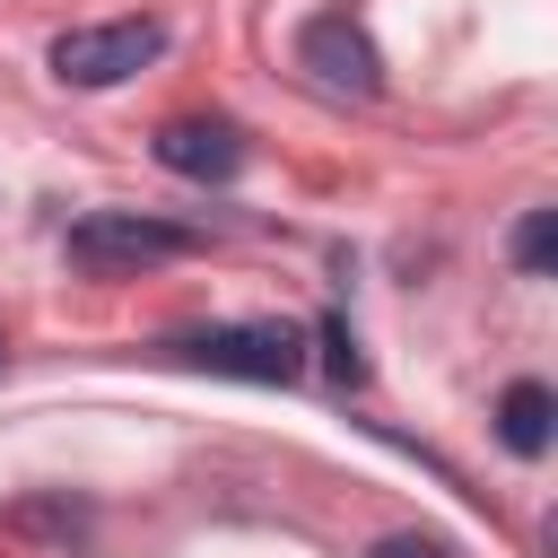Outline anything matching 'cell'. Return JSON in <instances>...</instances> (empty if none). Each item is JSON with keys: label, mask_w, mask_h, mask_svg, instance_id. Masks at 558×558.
<instances>
[{"label": "cell", "mask_w": 558, "mask_h": 558, "mask_svg": "<svg viewBox=\"0 0 558 558\" xmlns=\"http://www.w3.org/2000/svg\"><path fill=\"white\" fill-rule=\"evenodd\" d=\"M157 52H166V26H157V17H113V26H70V35L52 44V70H61L70 87H113V78L148 70Z\"/></svg>", "instance_id": "3957f363"}, {"label": "cell", "mask_w": 558, "mask_h": 558, "mask_svg": "<svg viewBox=\"0 0 558 558\" xmlns=\"http://www.w3.org/2000/svg\"><path fill=\"white\" fill-rule=\"evenodd\" d=\"M366 558H453V549H445L436 532H392V541H375Z\"/></svg>", "instance_id": "9c48e42d"}, {"label": "cell", "mask_w": 558, "mask_h": 558, "mask_svg": "<svg viewBox=\"0 0 558 558\" xmlns=\"http://www.w3.org/2000/svg\"><path fill=\"white\" fill-rule=\"evenodd\" d=\"M323 366H331V384H366V357H357V340H349L340 314L323 323Z\"/></svg>", "instance_id": "ba28073f"}, {"label": "cell", "mask_w": 558, "mask_h": 558, "mask_svg": "<svg viewBox=\"0 0 558 558\" xmlns=\"http://www.w3.org/2000/svg\"><path fill=\"white\" fill-rule=\"evenodd\" d=\"M174 253H192V235L166 227V218H140V209H87L70 227V262L87 279H122V270H148V262H174Z\"/></svg>", "instance_id": "6da1fadb"}, {"label": "cell", "mask_w": 558, "mask_h": 558, "mask_svg": "<svg viewBox=\"0 0 558 558\" xmlns=\"http://www.w3.org/2000/svg\"><path fill=\"white\" fill-rule=\"evenodd\" d=\"M192 366L209 375H244V384H296L305 375V331L296 323H218V331H192L174 340Z\"/></svg>", "instance_id": "7a4b0ae2"}, {"label": "cell", "mask_w": 558, "mask_h": 558, "mask_svg": "<svg viewBox=\"0 0 558 558\" xmlns=\"http://www.w3.org/2000/svg\"><path fill=\"white\" fill-rule=\"evenodd\" d=\"M0 357H9V340H0Z\"/></svg>", "instance_id": "30bf717a"}, {"label": "cell", "mask_w": 558, "mask_h": 558, "mask_svg": "<svg viewBox=\"0 0 558 558\" xmlns=\"http://www.w3.org/2000/svg\"><path fill=\"white\" fill-rule=\"evenodd\" d=\"M296 61H305L314 87H331V96H375V87H384V52H375V35H366L357 17H340V9H323V17L296 26Z\"/></svg>", "instance_id": "277c9868"}, {"label": "cell", "mask_w": 558, "mask_h": 558, "mask_svg": "<svg viewBox=\"0 0 558 558\" xmlns=\"http://www.w3.org/2000/svg\"><path fill=\"white\" fill-rule=\"evenodd\" d=\"M549 235H558L549 209H532V218L514 227V262H523V279H549Z\"/></svg>", "instance_id": "52a82bcc"}, {"label": "cell", "mask_w": 558, "mask_h": 558, "mask_svg": "<svg viewBox=\"0 0 558 558\" xmlns=\"http://www.w3.org/2000/svg\"><path fill=\"white\" fill-rule=\"evenodd\" d=\"M157 166H166V174H192V183H227V174L244 166V131H235V122L183 113V122L157 131Z\"/></svg>", "instance_id": "5b68a950"}, {"label": "cell", "mask_w": 558, "mask_h": 558, "mask_svg": "<svg viewBox=\"0 0 558 558\" xmlns=\"http://www.w3.org/2000/svg\"><path fill=\"white\" fill-rule=\"evenodd\" d=\"M549 418H558V401H549V384H506V401H497V436H506V453H523V462H541L549 453Z\"/></svg>", "instance_id": "8992f818"}]
</instances>
